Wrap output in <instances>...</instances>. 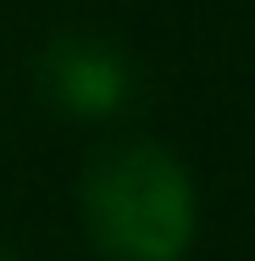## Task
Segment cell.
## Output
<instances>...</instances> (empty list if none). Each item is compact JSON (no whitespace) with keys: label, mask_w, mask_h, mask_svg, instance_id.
Listing matches in <instances>:
<instances>
[{"label":"cell","mask_w":255,"mask_h":261,"mask_svg":"<svg viewBox=\"0 0 255 261\" xmlns=\"http://www.w3.org/2000/svg\"><path fill=\"white\" fill-rule=\"evenodd\" d=\"M39 84L72 117H117L133 100L128 56L111 39H95V34H61L39 61Z\"/></svg>","instance_id":"2"},{"label":"cell","mask_w":255,"mask_h":261,"mask_svg":"<svg viewBox=\"0 0 255 261\" xmlns=\"http://www.w3.org/2000/svg\"><path fill=\"white\" fill-rule=\"evenodd\" d=\"M83 222L111 261H183L194 245V184L161 145L105 150L83 178Z\"/></svg>","instance_id":"1"},{"label":"cell","mask_w":255,"mask_h":261,"mask_svg":"<svg viewBox=\"0 0 255 261\" xmlns=\"http://www.w3.org/2000/svg\"><path fill=\"white\" fill-rule=\"evenodd\" d=\"M0 261H17V256H0Z\"/></svg>","instance_id":"3"}]
</instances>
